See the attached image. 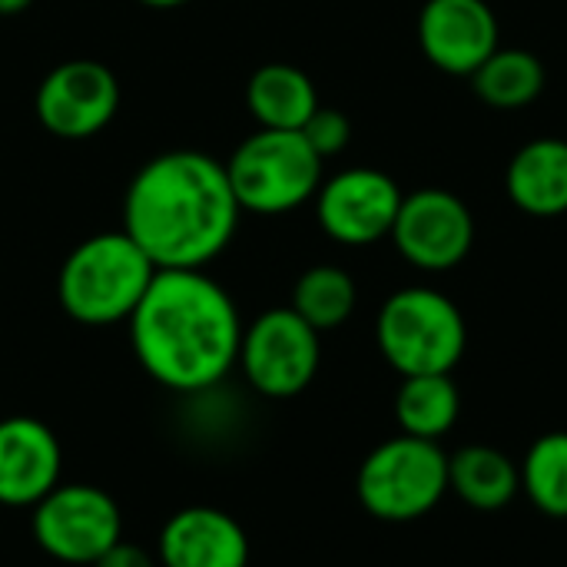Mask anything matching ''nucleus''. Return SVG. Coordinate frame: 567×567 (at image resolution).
<instances>
[{
	"label": "nucleus",
	"mask_w": 567,
	"mask_h": 567,
	"mask_svg": "<svg viewBox=\"0 0 567 567\" xmlns=\"http://www.w3.org/2000/svg\"><path fill=\"white\" fill-rule=\"evenodd\" d=\"M462 395L452 375H409L395 395V419L402 435L439 442L458 422Z\"/></svg>",
	"instance_id": "6ab92c4d"
},
{
	"label": "nucleus",
	"mask_w": 567,
	"mask_h": 567,
	"mask_svg": "<svg viewBox=\"0 0 567 567\" xmlns=\"http://www.w3.org/2000/svg\"><path fill=\"white\" fill-rule=\"evenodd\" d=\"M475 96L492 106V110H525L532 106L545 86H548V70L545 63L522 47H498L472 76Z\"/></svg>",
	"instance_id": "a211bd4d"
},
{
	"label": "nucleus",
	"mask_w": 567,
	"mask_h": 567,
	"mask_svg": "<svg viewBox=\"0 0 567 567\" xmlns=\"http://www.w3.org/2000/svg\"><path fill=\"white\" fill-rule=\"evenodd\" d=\"M522 492L528 502L548 515L567 518V432H548L532 442L525 462H522Z\"/></svg>",
	"instance_id": "412c9836"
},
{
	"label": "nucleus",
	"mask_w": 567,
	"mask_h": 567,
	"mask_svg": "<svg viewBox=\"0 0 567 567\" xmlns=\"http://www.w3.org/2000/svg\"><path fill=\"white\" fill-rule=\"evenodd\" d=\"M246 103L262 130H302L319 110V93L299 66L266 63L249 76Z\"/></svg>",
	"instance_id": "dca6fc26"
},
{
	"label": "nucleus",
	"mask_w": 567,
	"mask_h": 567,
	"mask_svg": "<svg viewBox=\"0 0 567 567\" xmlns=\"http://www.w3.org/2000/svg\"><path fill=\"white\" fill-rule=\"evenodd\" d=\"M488 0H425L419 13V47L449 76H472L502 43Z\"/></svg>",
	"instance_id": "f8f14e48"
},
{
	"label": "nucleus",
	"mask_w": 567,
	"mask_h": 567,
	"mask_svg": "<svg viewBox=\"0 0 567 567\" xmlns=\"http://www.w3.org/2000/svg\"><path fill=\"white\" fill-rule=\"evenodd\" d=\"M120 110V83L106 63L66 60L37 86V120L60 140H90Z\"/></svg>",
	"instance_id": "9b49d317"
},
{
	"label": "nucleus",
	"mask_w": 567,
	"mask_h": 567,
	"mask_svg": "<svg viewBox=\"0 0 567 567\" xmlns=\"http://www.w3.org/2000/svg\"><path fill=\"white\" fill-rule=\"evenodd\" d=\"M156 551L163 567H246L249 535L229 512L189 505L166 518Z\"/></svg>",
	"instance_id": "4468645a"
},
{
	"label": "nucleus",
	"mask_w": 567,
	"mask_h": 567,
	"mask_svg": "<svg viewBox=\"0 0 567 567\" xmlns=\"http://www.w3.org/2000/svg\"><path fill=\"white\" fill-rule=\"evenodd\" d=\"M93 567H156V561H153V555L150 551H143L140 545H133V542H116L100 561Z\"/></svg>",
	"instance_id": "5701e85b"
},
{
	"label": "nucleus",
	"mask_w": 567,
	"mask_h": 567,
	"mask_svg": "<svg viewBox=\"0 0 567 567\" xmlns=\"http://www.w3.org/2000/svg\"><path fill=\"white\" fill-rule=\"evenodd\" d=\"M522 488L518 465L492 445H465L449 455V492L478 512H498L515 502Z\"/></svg>",
	"instance_id": "f3484780"
},
{
	"label": "nucleus",
	"mask_w": 567,
	"mask_h": 567,
	"mask_svg": "<svg viewBox=\"0 0 567 567\" xmlns=\"http://www.w3.org/2000/svg\"><path fill=\"white\" fill-rule=\"evenodd\" d=\"M153 276L156 266L123 229L96 233L63 259L56 299L80 326H116L133 316Z\"/></svg>",
	"instance_id": "7ed1b4c3"
},
{
	"label": "nucleus",
	"mask_w": 567,
	"mask_h": 567,
	"mask_svg": "<svg viewBox=\"0 0 567 567\" xmlns=\"http://www.w3.org/2000/svg\"><path fill=\"white\" fill-rule=\"evenodd\" d=\"M389 236L409 266L422 272H449L462 266L475 246V216L452 189L425 186L402 196Z\"/></svg>",
	"instance_id": "1a4fd4ad"
},
{
	"label": "nucleus",
	"mask_w": 567,
	"mask_h": 567,
	"mask_svg": "<svg viewBox=\"0 0 567 567\" xmlns=\"http://www.w3.org/2000/svg\"><path fill=\"white\" fill-rule=\"evenodd\" d=\"M508 199L535 219L567 213V140L542 136L525 143L505 169Z\"/></svg>",
	"instance_id": "2eb2a0df"
},
{
	"label": "nucleus",
	"mask_w": 567,
	"mask_h": 567,
	"mask_svg": "<svg viewBox=\"0 0 567 567\" xmlns=\"http://www.w3.org/2000/svg\"><path fill=\"white\" fill-rule=\"evenodd\" d=\"M30 532L47 558L60 565L93 567L123 538V515L110 492L60 482L33 505Z\"/></svg>",
	"instance_id": "0eeeda50"
},
{
	"label": "nucleus",
	"mask_w": 567,
	"mask_h": 567,
	"mask_svg": "<svg viewBox=\"0 0 567 567\" xmlns=\"http://www.w3.org/2000/svg\"><path fill=\"white\" fill-rule=\"evenodd\" d=\"M319 332L292 306L269 309L243 329L236 365L266 399H292L306 392L319 372Z\"/></svg>",
	"instance_id": "6e6552de"
},
{
	"label": "nucleus",
	"mask_w": 567,
	"mask_h": 567,
	"mask_svg": "<svg viewBox=\"0 0 567 567\" xmlns=\"http://www.w3.org/2000/svg\"><path fill=\"white\" fill-rule=\"evenodd\" d=\"M355 495L359 505L385 525L419 522L449 495V455L429 439H389L359 465Z\"/></svg>",
	"instance_id": "423d86ee"
},
{
	"label": "nucleus",
	"mask_w": 567,
	"mask_h": 567,
	"mask_svg": "<svg viewBox=\"0 0 567 567\" xmlns=\"http://www.w3.org/2000/svg\"><path fill=\"white\" fill-rule=\"evenodd\" d=\"M143 7H153V10H173V7H183L189 0H140Z\"/></svg>",
	"instance_id": "393cba45"
},
{
	"label": "nucleus",
	"mask_w": 567,
	"mask_h": 567,
	"mask_svg": "<svg viewBox=\"0 0 567 567\" xmlns=\"http://www.w3.org/2000/svg\"><path fill=\"white\" fill-rule=\"evenodd\" d=\"M299 133L306 136V143H309L322 159H329V156H339V153L349 146V140H352V123H349L346 113H339V110H332V106H319V110L306 120V126H302Z\"/></svg>",
	"instance_id": "4be33fe9"
},
{
	"label": "nucleus",
	"mask_w": 567,
	"mask_h": 567,
	"mask_svg": "<svg viewBox=\"0 0 567 567\" xmlns=\"http://www.w3.org/2000/svg\"><path fill=\"white\" fill-rule=\"evenodd\" d=\"M33 0H0V17H13V13H23Z\"/></svg>",
	"instance_id": "b1692460"
},
{
	"label": "nucleus",
	"mask_w": 567,
	"mask_h": 567,
	"mask_svg": "<svg viewBox=\"0 0 567 567\" xmlns=\"http://www.w3.org/2000/svg\"><path fill=\"white\" fill-rule=\"evenodd\" d=\"M126 322L143 372L179 395L216 389L236 369L246 329L233 296L203 269H156Z\"/></svg>",
	"instance_id": "f257e3e1"
},
{
	"label": "nucleus",
	"mask_w": 567,
	"mask_h": 567,
	"mask_svg": "<svg viewBox=\"0 0 567 567\" xmlns=\"http://www.w3.org/2000/svg\"><path fill=\"white\" fill-rule=\"evenodd\" d=\"M239 213L226 163L199 150H169L130 179L123 233L156 269H203L229 246Z\"/></svg>",
	"instance_id": "f03ea898"
},
{
	"label": "nucleus",
	"mask_w": 567,
	"mask_h": 567,
	"mask_svg": "<svg viewBox=\"0 0 567 567\" xmlns=\"http://www.w3.org/2000/svg\"><path fill=\"white\" fill-rule=\"evenodd\" d=\"M226 176L243 213L282 216L309 203L322 186V156L299 130L246 136L226 159Z\"/></svg>",
	"instance_id": "39448f33"
},
{
	"label": "nucleus",
	"mask_w": 567,
	"mask_h": 567,
	"mask_svg": "<svg viewBox=\"0 0 567 567\" xmlns=\"http://www.w3.org/2000/svg\"><path fill=\"white\" fill-rule=\"evenodd\" d=\"M382 359L402 375H452L468 346L462 309L439 289L409 286L392 292L375 319Z\"/></svg>",
	"instance_id": "20e7f679"
},
{
	"label": "nucleus",
	"mask_w": 567,
	"mask_h": 567,
	"mask_svg": "<svg viewBox=\"0 0 567 567\" xmlns=\"http://www.w3.org/2000/svg\"><path fill=\"white\" fill-rule=\"evenodd\" d=\"M402 189L392 176L369 166H352L322 179L316 193V216L339 246H372L395 226Z\"/></svg>",
	"instance_id": "9d476101"
},
{
	"label": "nucleus",
	"mask_w": 567,
	"mask_h": 567,
	"mask_svg": "<svg viewBox=\"0 0 567 567\" xmlns=\"http://www.w3.org/2000/svg\"><path fill=\"white\" fill-rule=\"evenodd\" d=\"M63 475V449L56 432L33 415L0 419V505L33 508Z\"/></svg>",
	"instance_id": "ddd939ff"
},
{
	"label": "nucleus",
	"mask_w": 567,
	"mask_h": 567,
	"mask_svg": "<svg viewBox=\"0 0 567 567\" xmlns=\"http://www.w3.org/2000/svg\"><path fill=\"white\" fill-rule=\"evenodd\" d=\"M355 302H359L355 279L339 266H312L296 279V289H292V309L319 336L349 322V316L355 312Z\"/></svg>",
	"instance_id": "aec40b11"
}]
</instances>
